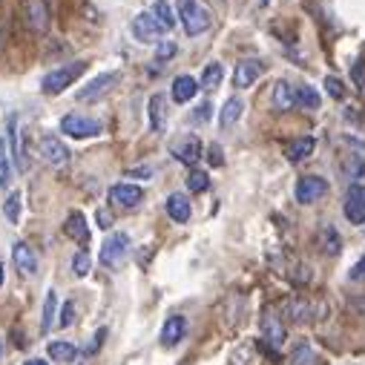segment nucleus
<instances>
[{
	"label": "nucleus",
	"mask_w": 365,
	"mask_h": 365,
	"mask_svg": "<svg viewBox=\"0 0 365 365\" xmlns=\"http://www.w3.org/2000/svg\"><path fill=\"white\" fill-rule=\"evenodd\" d=\"M75 317H78V311H75V299H69V302H64V308H61V328H69V325L75 322Z\"/></svg>",
	"instance_id": "obj_40"
},
{
	"label": "nucleus",
	"mask_w": 365,
	"mask_h": 365,
	"mask_svg": "<svg viewBox=\"0 0 365 365\" xmlns=\"http://www.w3.org/2000/svg\"><path fill=\"white\" fill-rule=\"evenodd\" d=\"M15 170L17 167H15V156L9 150V141H6V136H0V190H9Z\"/></svg>",
	"instance_id": "obj_24"
},
{
	"label": "nucleus",
	"mask_w": 365,
	"mask_h": 365,
	"mask_svg": "<svg viewBox=\"0 0 365 365\" xmlns=\"http://www.w3.org/2000/svg\"><path fill=\"white\" fill-rule=\"evenodd\" d=\"M46 354H49L55 362H72L75 357H78V348H75L72 342H66V339H52V342L46 345Z\"/></svg>",
	"instance_id": "obj_28"
},
{
	"label": "nucleus",
	"mask_w": 365,
	"mask_h": 365,
	"mask_svg": "<svg viewBox=\"0 0 365 365\" xmlns=\"http://www.w3.org/2000/svg\"><path fill=\"white\" fill-rule=\"evenodd\" d=\"M184 337H187V317H181V314L167 317L161 325V334H159L161 348H176V345H181Z\"/></svg>",
	"instance_id": "obj_13"
},
{
	"label": "nucleus",
	"mask_w": 365,
	"mask_h": 365,
	"mask_svg": "<svg viewBox=\"0 0 365 365\" xmlns=\"http://www.w3.org/2000/svg\"><path fill=\"white\" fill-rule=\"evenodd\" d=\"M262 337H265L267 345H271V351H279L282 345H285V339H287L285 325H282V319H279L274 311H267V314L262 317Z\"/></svg>",
	"instance_id": "obj_17"
},
{
	"label": "nucleus",
	"mask_w": 365,
	"mask_h": 365,
	"mask_svg": "<svg viewBox=\"0 0 365 365\" xmlns=\"http://www.w3.org/2000/svg\"><path fill=\"white\" fill-rule=\"evenodd\" d=\"M118 84H121V72H104V75H98V78L87 81L78 92H75V101H78V104H98Z\"/></svg>",
	"instance_id": "obj_4"
},
{
	"label": "nucleus",
	"mask_w": 365,
	"mask_h": 365,
	"mask_svg": "<svg viewBox=\"0 0 365 365\" xmlns=\"http://www.w3.org/2000/svg\"><path fill=\"white\" fill-rule=\"evenodd\" d=\"M271 104H274V109H279V112L294 109V107H296V87H294L291 81H276V84H274V92H271Z\"/></svg>",
	"instance_id": "obj_21"
},
{
	"label": "nucleus",
	"mask_w": 365,
	"mask_h": 365,
	"mask_svg": "<svg viewBox=\"0 0 365 365\" xmlns=\"http://www.w3.org/2000/svg\"><path fill=\"white\" fill-rule=\"evenodd\" d=\"M348 276H351L354 282H365V253H362V256H359V262L351 267V274H348Z\"/></svg>",
	"instance_id": "obj_42"
},
{
	"label": "nucleus",
	"mask_w": 365,
	"mask_h": 365,
	"mask_svg": "<svg viewBox=\"0 0 365 365\" xmlns=\"http://www.w3.org/2000/svg\"><path fill=\"white\" fill-rule=\"evenodd\" d=\"M213 3H222V0H213Z\"/></svg>",
	"instance_id": "obj_51"
},
{
	"label": "nucleus",
	"mask_w": 365,
	"mask_h": 365,
	"mask_svg": "<svg viewBox=\"0 0 365 365\" xmlns=\"http://www.w3.org/2000/svg\"><path fill=\"white\" fill-rule=\"evenodd\" d=\"M325 89H328L331 98H342V95H345L342 81H339V78H334V75H328V78H325Z\"/></svg>",
	"instance_id": "obj_41"
},
{
	"label": "nucleus",
	"mask_w": 365,
	"mask_h": 365,
	"mask_svg": "<svg viewBox=\"0 0 365 365\" xmlns=\"http://www.w3.org/2000/svg\"><path fill=\"white\" fill-rule=\"evenodd\" d=\"M325 193H328V181H325L322 176H314V172L302 176L294 187V196H296L299 204H317Z\"/></svg>",
	"instance_id": "obj_10"
},
{
	"label": "nucleus",
	"mask_w": 365,
	"mask_h": 365,
	"mask_svg": "<svg viewBox=\"0 0 365 365\" xmlns=\"http://www.w3.org/2000/svg\"><path fill=\"white\" fill-rule=\"evenodd\" d=\"M296 104H299V107H305V109H319L322 98H319V92H317L314 87L302 84V87H296Z\"/></svg>",
	"instance_id": "obj_35"
},
{
	"label": "nucleus",
	"mask_w": 365,
	"mask_h": 365,
	"mask_svg": "<svg viewBox=\"0 0 365 365\" xmlns=\"http://www.w3.org/2000/svg\"><path fill=\"white\" fill-rule=\"evenodd\" d=\"M152 17H156L159 26H161L164 32L176 29V24H179L176 3H172V0H156V6H152Z\"/></svg>",
	"instance_id": "obj_26"
},
{
	"label": "nucleus",
	"mask_w": 365,
	"mask_h": 365,
	"mask_svg": "<svg viewBox=\"0 0 365 365\" xmlns=\"http://www.w3.org/2000/svg\"><path fill=\"white\" fill-rule=\"evenodd\" d=\"M61 132L72 141H87V139H98L104 132V124L84 112H66L61 118Z\"/></svg>",
	"instance_id": "obj_3"
},
{
	"label": "nucleus",
	"mask_w": 365,
	"mask_h": 365,
	"mask_svg": "<svg viewBox=\"0 0 365 365\" xmlns=\"http://www.w3.org/2000/svg\"><path fill=\"white\" fill-rule=\"evenodd\" d=\"M144 202V190L132 181H118L109 187V204L118 210H136Z\"/></svg>",
	"instance_id": "obj_9"
},
{
	"label": "nucleus",
	"mask_w": 365,
	"mask_h": 365,
	"mask_svg": "<svg viewBox=\"0 0 365 365\" xmlns=\"http://www.w3.org/2000/svg\"><path fill=\"white\" fill-rule=\"evenodd\" d=\"M0 357H3V339H0Z\"/></svg>",
	"instance_id": "obj_50"
},
{
	"label": "nucleus",
	"mask_w": 365,
	"mask_h": 365,
	"mask_svg": "<svg viewBox=\"0 0 365 365\" xmlns=\"http://www.w3.org/2000/svg\"><path fill=\"white\" fill-rule=\"evenodd\" d=\"M342 213L351 224H365V187L362 184L348 187L345 202H342Z\"/></svg>",
	"instance_id": "obj_11"
},
{
	"label": "nucleus",
	"mask_w": 365,
	"mask_h": 365,
	"mask_svg": "<svg viewBox=\"0 0 365 365\" xmlns=\"http://www.w3.org/2000/svg\"><path fill=\"white\" fill-rule=\"evenodd\" d=\"M207 159H210V164H213V167H222L224 164V156H222V150L213 144V147H210V152H207Z\"/></svg>",
	"instance_id": "obj_44"
},
{
	"label": "nucleus",
	"mask_w": 365,
	"mask_h": 365,
	"mask_svg": "<svg viewBox=\"0 0 365 365\" xmlns=\"http://www.w3.org/2000/svg\"><path fill=\"white\" fill-rule=\"evenodd\" d=\"M259 6H271V0H259Z\"/></svg>",
	"instance_id": "obj_49"
},
{
	"label": "nucleus",
	"mask_w": 365,
	"mask_h": 365,
	"mask_svg": "<svg viewBox=\"0 0 365 365\" xmlns=\"http://www.w3.org/2000/svg\"><path fill=\"white\" fill-rule=\"evenodd\" d=\"M345 167H342V172L348 179H362L365 176V159H362V152H354V156H345V161H342Z\"/></svg>",
	"instance_id": "obj_36"
},
{
	"label": "nucleus",
	"mask_w": 365,
	"mask_h": 365,
	"mask_svg": "<svg viewBox=\"0 0 365 365\" xmlns=\"http://www.w3.org/2000/svg\"><path fill=\"white\" fill-rule=\"evenodd\" d=\"M130 244H132L130 233H124V230H115V233H109V236L104 239L101 253H98V262H101L104 267H109V271H115V267H118V265L127 259Z\"/></svg>",
	"instance_id": "obj_5"
},
{
	"label": "nucleus",
	"mask_w": 365,
	"mask_h": 365,
	"mask_svg": "<svg viewBox=\"0 0 365 365\" xmlns=\"http://www.w3.org/2000/svg\"><path fill=\"white\" fill-rule=\"evenodd\" d=\"M55 317H57V294L49 287V291H46V299H44V311H41V331H44V334L52 331Z\"/></svg>",
	"instance_id": "obj_32"
},
{
	"label": "nucleus",
	"mask_w": 365,
	"mask_h": 365,
	"mask_svg": "<svg viewBox=\"0 0 365 365\" xmlns=\"http://www.w3.org/2000/svg\"><path fill=\"white\" fill-rule=\"evenodd\" d=\"M184 187L190 190V193H207V190H210V176L204 170H190L184 176Z\"/></svg>",
	"instance_id": "obj_34"
},
{
	"label": "nucleus",
	"mask_w": 365,
	"mask_h": 365,
	"mask_svg": "<svg viewBox=\"0 0 365 365\" xmlns=\"http://www.w3.org/2000/svg\"><path fill=\"white\" fill-rule=\"evenodd\" d=\"M64 233H66L69 239H75V242L87 244V239H89V227H87V219H84L81 210H72V213L66 216V222H64Z\"/></svg>",
	"instance_id": "obj_25"
},
{
	"label": "nucleus",
	"mask_w": 365,
	"mask_h": 365,
	"mask_svg": "<svg viewBox=\"0 0 365 365\" xmlns=\"http://www.w3.org/2000/svg\"><path fill=\"white\" fill-rule=\"evenodd\" d=\"M199 81L193 78V75H176L172 78V87H170V98L176 101V104H190L196 98V92H199Z\"/></svg>",
	"instance_id": "obj_18"
},
{
	"label": "nucleus",
	"mask_w": 365,
	"mask_h": 365,
	"mask_svg": "<svg viewBox=\"0 0 365 365\" xmlns=\"http://www.w3.org/2000/svg\"><path fill=\"white\" fill-rule=\"evenodd\" d=\"M242 112H244V101L239 98V95H233V98H227L222 112H219V127L222 130H230L239 118H242Z\"/></svg>",
	"instance_id": "obj_27"
},
{
	"label": "nucleus",
	"mask_w": 365,
	"mask_h": 365,
	"mask_svg": "<svg viewBox=\"0 0 365 365\" xmlns=\"http://www.w3.org/2000/svg\"><path fill=\"white\" fill-rule=\"evenodd\" d=\"M222 75H224V66H222L219 61H210V64L204 66V72H202V78H199V87H202L204 92H213V89H219V84H222Z\"/></svg>",
	"instance_id": "obj_30"
},
{
	"label": "nucleus",
	"mask_w": 365,
	"mask_h": 365,
	"mask_svg": "<svg viewBox=\"0 0 365 365\" xmlns=\"http://www.w3.org/2000/svg\"><path fill=\"white\" fill-rule=\"evenodd\" d=\"M147 118H150V130L152 132H161L167 127V95L156 92L147 104Z\"/></svg>",
	"instance_id": "obj_22"
},
{
	"label": "nucleus",
	"mask_w": 365,
	"mask_h": 365,
	"mask_svg": "<svg viewBox=\"0 0 365 365\" xmlns=\"http://www.w3.org/2000/svg\"><path fill=\"white\" fill-rule=\"evenodd\" d=\"M87 72V61H78V64H64V66H55V69H49L44 78H41V92L44 95H61V92H66L75 81L81 78V75Z\"/></svg>",
	"instance_id": "obj_1"
},
{
	"label": "nucleus",
	"mask_w": 365,
	"mask_h": 365,
	"mask_svg": "<svg viewBox=\"0 0 365 365\" xmlns=\"http://www.w3.org/2000/svg\"><path fill=\"white\" fill-rule=\"evenodd\" d=\"M37 150H41V159H44L49 167L64 170V167H69V161H72L69 147H66L61 139H57V136H52V132H44V136H41V144H37Z\"/></svg>",
	"instance_id": "obj_7"
},
{
	"label": "nucleus",
	"mask_w": 365,
	"mask_h": 365,
	"mask_svg": "<svg viewBox=\"0 0 365 365\" xmlns=\"http://www.w3.org/2000/svg\"><path fill=\"white\" fill-rule=\"evenodd\" d=\"M130 35H132V41H139V44L150 46V44H161L164 29L159 26V21H156L152 15L139 12L136 17H132V24H130Z\"/></svg>",
	"instance_id": "obj_8"
},
{
	"label": "nucleus",
	"mask_w": 365,
	"mask_h": 365,
	"mask_svg": "<svg viewBox=\"0 0 365 365\" xmlns=\"http://www.w3.org/2000/svg\"><path fill=\"white\" fill-rule=\"evenodd\" d=\"M130 179H152V167L150 164H139L130 170Z\"/></svg>",
	"instance_id": "obj_43"
},
{
	"label": "nucleus",
	"mask_w": 365,
	"mask_h": 365,
	"mask_svg": "<svg viewBox=\"0 0 365 365\" xmlns=\"http://www.w3.org/2000/svg\"><path fill=\"white\" fill-rule=\"evenodd\" d=\"M95 222H98L101 230H109V224H112V219H109L107 210H98V213H95Z\"/></svg>",
	"instance_id": "obj_46"
},
{
	"label": "nucleus",
	"mask_w": 365,
	"mask_h": 365,
	"mask_svg": "<svg viewBox=\"0 0 365 365\" xmlns=\"http://www.w3.org/2000/svg\"><path fill=\"white\" fill-rule=\"evenodd\" d=\"M282 311H285V317L291 319V322H311V319H317V305L311 299H305V296L285 299Z\"/></svg>",
	"instance_id": "obj_16"
},
{
	"label": "nucleus",
	"mask_w": 365,
	"mask_h": 365,
	"mask_svg": "<svg viewBox=\"0 0 365 365\" xmlns=\"http://www.w3.org/2000/svg\"><path fill=\"white\" fill-rule=\"evenodd\" d=\"M0 285H3V262H0Z\"/></svg>",
	"instance_id": "obj_48"
},
{
	"label": "nucleus",
	"mask_w": 365,
	"mask_h": 365,
	"mask_svg": "<svg viewBox=\"0 0 365 365\" xmlns=\"http://www.w3.org/2000/svg\"><path fill=\"white\" fill-rule=\"evenodd\" d=\"M319 247H322V253H328V256H337L342 251V239L334 224H325L319 230Z\"/></svg>",
	"instance_id": "obj_29"
},
{
	"label": "nucleus",
	"mask_w": 365,
	"mask_h": 365,
	"mask_svg": "<svg viewBox=\"0 0 365 365\" xmlns=\"http://www.w3.org/2000/svg\"><path fill=\"white\" fill-rule=\"evenodd\" d=\"M21 213H24V193L21 190H12V193L6 196V202H3V216H6V222L17 224L21 222Z\"/></svg>",
	"instance_id": "obj_31"
},
{
	"label": "nucleus",
	"mask_w": 365,
	"mask_h": 365,
	"mask_svg": "<svg viewBox=\"0 0 365 365\" xmlns=\"http://www.w3.org/2000/svg\"><path fill=\"white\" fill-rule=\"evenodd\" d=\"M262 72H265L262 61H256V57H242V61L233 66V87L236 89H251L259 81Z\"/></svg>",
	"instance_id": "obj_12"
},
{
	"label": "nucleus",
	"mask_w": 365,
	"mask_h": 365,
	"mask_svg": "<svg viewBox=\"0 0 365 365\" xmlns=\"http://www.w3.org/2000/svg\"><path fill=\"white\" fill-rule=\"evenodd\" d=\"M176 15L187 37H202L210 29V15L199 0H176Z\"/></svg>",
	"instance_id": "obj_2"
},
{
	"label": "nucleus",
	"mask_w": 365,
	"mask_h": 365,
	"mask_svg": "<svg viewBox=\"0 0 365 365\" xmlns=\"http://www.w3.org/2000/svg\"><path fill=\"white\" fill-rule=\"evenodd\" d=\"M291 365H317V351L311 348V342L299 339L291 351Z\"/></svg>",
	"instance_id": "obj_33"
},
{
	"label": "nucleus",
	"mask_w": 365,
	"mask_h": 365,
	"mask_svg": "<svg viewBox=\"0 0 365 365\" xmlns=\"http://www.w3.org/2000/svg\"><path fill=\"white\" fill-rule=\"evenodd\" d=\"M6 141H9V150L15 156V167L17 170H26V152H24V139H21V130H17V115L9 112L6 115Z\"/></svg>",
	"instance_id": "obj_15"
},
{
	"label": "nucleus",
	"mask_w": 365,
	"mask_h": 365,
	"mask_svg": "<svg viewBox=\"0 0 365 365\" xmlns=\"http://www.w3.org/2000/svg\"><path fill=\"white\" fill-rule=\"evenodd\" d=\"M170 156L176 159L179 164H184V167H196L199 159H202L199 136H193V132H181V136H176L170 141Z\"/></svg>",
	"instance_id": "obj_6"
},
{
	"label": "nucleus",
	"mask_w": 365,
	"mask_h": 365,
	"mask_svg": "<svg viewBox=\"0 0 365 365\" xmlns=\"http://www.w3.org/2000/svg\"><path fill=\"white\" fill-rule=\"evenodd\" d=\"M210 115H213V104L204 101V104H199L193 112H190V121H193V124H207Z\"/></svg>",
	"instance_id": "obj_39"
},
{
	"label": "nucleus",
	"mask_w": 365,
	"mask_h": 365,
	"mask_svg": "<svg viewBox=\"0 0 365 365\" xmlns=\"http://www.w3.org/2000/svg\"><path fill=\"white\" fill-rule=\"evenodd\" d=\"M12 262H15V267H17V274H21V276H35L37 274V253H35V247L26 244V242H15Z\"/></svg>",
	"instance_id": "obj_14"
},
{
	"label": "nucleus",
	"mask_w": 365,
	"mask_h": 365,
	"mask_svg": "<svg viewBox=\"0 0 365 365\" xmlns=\"http://www.w3.org/2000/svg\"><path fill=\"white\" fill-rule=\"evenodd\" d=\"M89 267H92V259H89L87 251H78V253L72 256V274H75V276H81V279H84V276L89 274Z\"/></svg>",
	"instance_id": "obj_37"
},
{
	"label": "nucleus",
	"mask_w": 365,
	"mask_h": 365,
	"mask_svg": "<svg viewBox=\"0 0 365 365\" xmlns=\"http://www.w3.org/2000/svg\"><path fill=\"white\" fill-rule=\"evenodd\" d=\"M24 365H46V359H26Z\"/></svg>",
	"instance_id": "obj_47"
},
{
	"label": "nucleus",
	"mask_w": 365,
	"mask_h": 365,
	"mask_svg": "<svg viewBox=\"0 0 365 365\" xmlns=\"http://www.w3.org/2000/svg\"><path fill=\"white\" fill-rule=\"evenodd\" d=\"M26 24L35 35H44L49 26V6L46 0H26Z\"/></svg>",
	"instance_id": "obj_19"
},
{
	"label": "nucleus",
	"mask_w": 365,
	"mask_h": 365,
	"mask_svg": "<svg viewBox=\"0 0 365 365\" xmlns=\"http://www.w3.org/2000/svg\"><path fill=\"white\" fill-rule=\"evenodd\" d=\"M104 337H107V331H98V334H95L92 342H89V348H87V354H95V351H98L101 342H104Z\"/></svg>",
	"instance_id": "obj_45"
},
{
	"label": "nucleus",
	"mask_w": 365,
	"mask_h": 365,
	"mask_svg": "<svg viewBox=\"0 0 365 365\" xmlns=\"http://www.w3.org/2000/svg\"><path fill=\"white\" fill-rule=\"evenodd\" d=\"M176 52H179V44L176 41H161V44H156V57L164 64V61H172L176 57Z\"/></svg>",
	"instance_id": "obj_38"
},
{
	"label": "nucleus",
	"mask_w": 365,
	"mask_h": 365,
	"mask_svg": "<svg viewBox=\"0 0 365 365\" xmlns=\"http://www.w3.org/2000/svg\"><path fill=\"white\" fill-rule=\"evenodd\" d=\"M164 210H167V216H170L172 222H176V224H187L190 216H193V204H190V199H187L184 193H172V196H167Z\"/></svg>",
	"instance_id": "obj_20"
},
{
	"label": "nucleus",
	"mask_w": 365,
	"mask_h": 365,
	"mask_svg": "<svg viewBox=\"0 0 365 365\" xmlns=\"http://www.w3.org/2000/svg\"><path fill=\"white\" fill-rule=\"evenodd\" d=\"M314 147H317V139H314V136L294 139V141H287V144H285V159H287V161H294V164H299V161H305V159L311 156Z\"/></svg>",
	"instance_id": "obj_23"
}]
</instances>
